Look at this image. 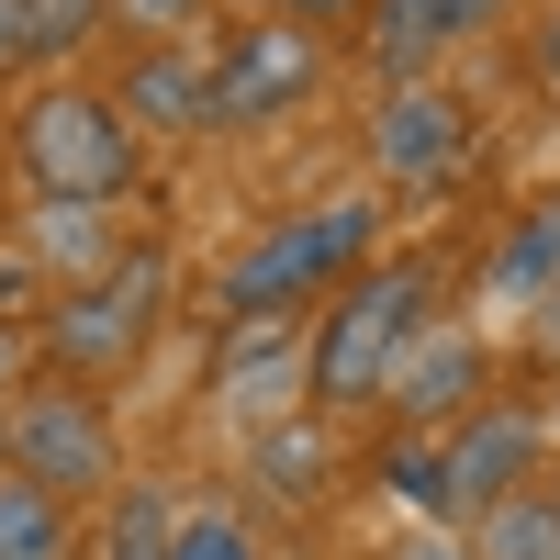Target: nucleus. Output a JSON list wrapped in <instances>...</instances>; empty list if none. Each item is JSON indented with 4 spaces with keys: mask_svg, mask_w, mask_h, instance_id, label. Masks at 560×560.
<instances>
[{
    "mask_svg": "<svg viewBox=\"0 0 560 560\" xmlns=\"http://www.w3.org/2000/svg\"><path fill=\"white\" fill-rule=\"evenodd\" d=\"M415 325H427V269H415V258L348 280V303L303 337V393L314 404H370L393 382V359L415 348Z\"/></svg>",
    "mask_w": 560,
    "mask_h": 560,
    "instance_id": "nucleus-1",
    "label": "nucleus"
},
{
    "mask_svg": "<svg viewBox=\"0 0 560 560\" xmlns=\"http://www.w3.org/2000/svg\"><path fill=\"white\" fill-rule=\"evenodd\" d=\"M12 158H23V179L45 202H113V191H135V124H124V102L113 90H34L23 102V124H12Z\"/></svg>",
    "mask_w": 560,
    "mask_h": 560,
    "instance_id": "nucleus-2",
    "label": "nucleus"
},
{
    "mask_svg": "<svg viewBox=\"0 0 560 560\" xmlns=\"http://www.w3.org/2000/svg\"><path fill=\"white\" fill-rule=\"evenodd\" d=\"M370 236H382V213L370 202H314V213H292V224H269V236L213 280V303H224V325H258V314H292L303 292H325V280H348L359 258H370Z\"/></svg>",
    "mask_w": 560,
    "mask_h": 560,
    "instance_id": "nucleus-3",
    "label": "nucleus"
},
{
    "mask_svg": "<svg viewBox=\"0 0 560 560\" xmlns=\"http://www.w3.org/2000/svg\"><path fill=\"white\" fill-rule=\"evenodd\" d=\"M0 448H12V482L57 493V504L113 482V415L90 404V382H34L12 415H0Z\"/></svg>",
    "mask_w": 560,
    "mask_h": 560,
    "instance_id": "nucleus-4",
    "label": "nucleus"
},
{
    "mask_svg": "<svg viewBox=\"0 0 560 560\" xmlns=\"http://www.w3.org/2000/svg\"><path fill=\"white\" fill-rule=\"evenodd\" d=\"M158 292H168V258H113L102 280H79V292L45 314V348L68 359V382H102V370H124L135 348H147V325H158Z\"/></svg>",
    "mask_w": 560,
    "mask_h": 560,
    "instance_id": "nucleus-5",
    "label": "nucleus"
},
{
    "mask_svg": "<svg viewBox=\"0 0 560 560\" xmlns=\"http://www.w3.org/2000/svg\"><path fill=\"white\" fill-rule=\"evenodd\" d=\"M314 79H325V45H314V34H292V23H236V34L213 45V113H202V124H280Z\"/></svg>",
    "mask_w": 560,
    "mask_h": 560,
    "instance_id": "nucleus-6",
    "label": "nucleus"
},
{
    "mask_svg": "<svg viewBox=\"0 0 560 560\" xmlns=\"http://www.w3.org/2000/svg\"><path fill=\"white\" fill-rule=\"evenodd\" d=\"M370 158H382L393 179H459V168H471V113H459L448 90L404 79L382 102V124H370Z\"/></svg>",
    "mask_w": 560,
    "mask_h": 560,
    "instance_id": "nucleus-7",
    "label": "nucleus"
},
{
    "mask_svg": "<svg viewBox=\"0 0 560 560\" xmlns=\"http://www.w3.org/2000/svg\"><path fill=\"white\" fill-rule=\"evenodd\" d=\"M213 393H224V415H247V427H280V404L303 393V337H292V314L236 325L224 359H213Z\"/></svg>",
    "mask_w": 560,
    "mask_h": 560,
    "instance_id": "nucleus-8",
    "label": "nucleus"
},
{
    "mask_svg": "<svg viewBox=\"0 0 560 560\" xmlns=\"http://www.w3.org/2000/svg\"><path fill=\"white\" fill-rule=\"evenodd\" d=\"M448 459V516H493V504H516V482L538 471V415H482V427H459Z\"/></svg>",
    "mask_w": 560,
    "mask_h": 560,
    "instance_id": "nucleus-9",
    "label": "nucleus"
},
{
    "mask_svg": "<svg viewBox=\"0 0 560 560\" xmlns=\"http://www.w3.org/2000/svg\"><path fill=\"white\" fill-rule=\"evenodd\" d=\"M504 12V0H370V68H382L393 90L415 79V68H438L459 34H482Z\"/></svg>",
    "mask_w": 560,
    "mask_h": 560,
    "instance_id": "nucleus-10",
    "label": "nucleus"
},
{
    "mask_svg": "<svg viewBox=\"0 0 560 560\" xmlns=\"http://www.w3.org/2000/svg\"><path fill=\"white\" fill-rule=\"evenodd\" d=\"M471 382H482V348H471V325H415V348L393 359V382H382V404H404L415 427H438V415H459L471 404Z\"/></svg>",
    "mask_w": 560,
    "mask_h": 560,
    "instance_id": "nucleus-11",
    "label": "nucleus"
},
{
    "mask_svg": "<svg viewBox=\"0 0 560 560\" xmlns=\"http://www.w3.org/2000/svg\"><path fill=\"white\" fill-rule=\"evenodd\" d=\"M113 102H124V124H202L213 113V57H191V45H147Z\"/></svg>",
    "mask_w": 560,
    "mask_h": 560,
    "instance_id": "nucleus-12",
    "label": "nucleus"
},
{
    "mask_svg": "<svg viewBox=\"0 0 560 560\" xmlns=\"http://www.w3.org/2000/svg\"><path fill=\"white\" fill-rule=\"evenodd\" d=\"M0 12H12L23 68H57V57H79L90 34H113V12H102V0H0Z\"/></svg>",
    "mask_w": 560,
    "mask_h": 560,
    "instance_id": "nucleus-13",
    "label": "nucleus"
},
{
    "mask_svg": "<svg viewBox=\"0 0 560 560\" xmlns=\"http://www.w3.org/2000/svg\"><path fill=\"white\" fill-rule=\"evenodd\" d=\"M482 292H493V303H538V292H560V213L516 224V236L493 247V269H482Z\"/></svg>",
    "mask_w": 560,
    "mask_h": 560,
    "instance_id": "nucleus-14",
    "label": "nucleus"
},
{
    "mask_svg": "<svg viewBox=\"0 0 560 560\" xmlns=\"http://www.w3.org/2000/svg\"><path fill=\"white\" fill-rule=\"evenodd\" d=\"M0 560H68V504L34 482H0Z\"/></svg>",
    "mask_w": 560,
    "mask_h": 560,
    "instance_id": "nucleus-15",
    "label": "nucleus"
},
{
    "mask_svg": "<svg viewBox=\"0 0 560 560\" xmlns=\"http://www.w3.org/2000/svg\"><path fill=\"white\" fill-rule=\"evenodd\" d=\"M482 560H560V516H549V504H493V516H482Z\"/></svg>",
    "mask_w": 560,
    "mask_h": 560,
    "instance_id": "nucleus-16",
    "label": "nucleus"
},
{
    "mask_svg": "<svg viewBox=\"0 0 560 560\" xmlns=\"http://www.w3.org/2000/svg\"><path fill=\"white\" fill-rule=\"evenodd\" d=\"M102 560H168V493H147V482H135V493L113 504V538H102Z\"/></svg>",
    "mask_w": 560,
    "mask_h": 560,
    "instance_id": "nucleus-17",
    "label": "nucleus"
},
{
    "mask_svg": "<svg viewBox=\"0 0 560 560\" xmlns=\"http://www.w3.org/2000/svg\"><path fill=\"white\" fill-rule=\"evenodd\" d=\"M314 471H325L314 427H258V482L269 493H314Z\"/></svg>",
    "mask_w": 560,
    "mask_h": 560,
    "instance_id": "nucleus-18",
    "label": "nucleus"
},
{
    "mask_svg": "<svg viewBox=\"0 0 560 560\" xmlns=\"http://www.w3.org/2000/svg\"><path fill=\"white\" fill-rule=\"evenodd\" d=\"M34 247L57 258V269H68V258L90 269V258H102V202H45V224H34Z\"/></svg>",
    "mask_w": 560,
    "mask_h": 560,
    "instance_id": "nucleus-19",
    "label": "nucleus"
},
{
    "mask_svg": "<svg viewBox=\"0 0 560 560\" xmlns=\"http://www.w3.org/2000/svg\"><path fill=\"white\" fill-rule=\"evenodd\" d=\"M168 560H258V538L236 516H179L168 527Z\"/></svg>",
    "mask_w": 560,
    "mask_h": 560,
    "instance_id": "nucleus-20",
    "label": "nucleus"
},
{
    "mask_svg": "<svg viewBox=\"0 0 560 560\" xmlns=\"http://www.w3.org/2000/svg\"><path fill=\"white\" fill-rule=\"evenodd\" d=\"M102 12H113V34H147V45H179V34L202 23V0H102Z\"/></svg>",
    "mask_w": 560,
    "mask_h": 560,
    "instance_id": "nucleus-21",
    "label": "nucleus"
},
{
    "mask_svg": "<svg viewBox=\"0 0 560 560\" xmlns=\"http://www.w3.org/2000/svg\"><path fill=\"white\" fill-rule=\"evenodd\" d=\"M393 482H404V504L448 516V459H427V448H393Z\"/></svg>",
    "mask_w": 560,
    "mask_h": 560,
    "instance_id": "nucleus-22",
    "label": "nucleus"
},
{
    "mask_svg": "<svg viewBox=\"0 0 560 560\" xmlns=\"http://www.w3.org/2000/svg\"><path fill=\"white\" fill-rule=\"evenodd\" d=\"M269 12H280V23H292V34H303V23H359V12H370V0H269Z\"/></svg>",
    "mask_w": 560,
    "mask_h": 560,
    "instance_id": "nucleus-23",
    "label": "nucleus"
},
{
    "mask_svg": "<svg viewBox=\"0 0 560 560\" xmlns=\"http://www.w3.org/2000/svg\"><path fill=\"white\" fill-rule=\"evenodd\" d=\"M527 348H538V359H560V292H538V314H527Z\"/></svg>",
    "mask_w": 560,
    "mask_h": 560,
    "instance_id": "nucleus-24",
    "label": "nucleus"
},
{
    "mask_svg": "<svg viewBox=\"0 0 560 560\" xmlns=\"http://www.w3.org/2000/svg\"><path fill=\"white\" fill-rule=\"evenodd\" d=\"M12 370H23V337H12V325H0V393H12Z\"/></svg>",
    "mask_w": 560,
    "mask_h": 560,
    "instance_id": "nucleus-25",
    "label": "nucleus"
},
{
    "mask_svg": "<svg viewBox=\"0 0 560 560\" xmlns=\"http://www.w3.org/2000/svg\"><path fill=\"white\" fill-rule=\"evenodd\" d=\"M23 68V45H12V12H0V79H12Z\"/></svg>",
    "mask_w": 560,
    "mask_h": 560,
    "instance_id": "nucleus-26",
    "label": "nucleus"
},
{
    "mask_svg": "<svg viewBox=\"0 0 560 560\" xmlns=\"http://www.w3.org/2000/svg\"><path fill=\"white\" fill-rule=\"evenodd\" d=\"M404 560H459V549H448V538H415V549H404Z\"/></svg>",
    "mask_w": 560,
    "mask_h": 560,
    "instance_id": "nucleus-27",
    "label": "nucleus"
},
{
    "mask_svg": "<svg viewBox=\"0 0 560 560\" xmlns=\"http://www.w3.org/2000/svg\"><path fill=\"white\" fill-rule=\"evenodd\" d=\"M538 68H549V79H560V23H549V34H538Z\"/></svg>",
    "mask_w": 560,
    "mask_h": 560,
    "instance_id": "nucleus-28",
    "label": "nucleus"
},
{
    "mask_svg": "<svg viewBox=\"0 0 560 560\" xmlns=\"http://www.w3.org/2000/svg\"><path fill=\"white\" fill-rule=\"evenodd\" d=\"M549 516H560V504H549Z\"/></svg>",
    "mask_w": 560,
    "mask_h": 560,
    "instance_id": "nucleus-29",
    "label": "nucleus"
}]
</instances>
